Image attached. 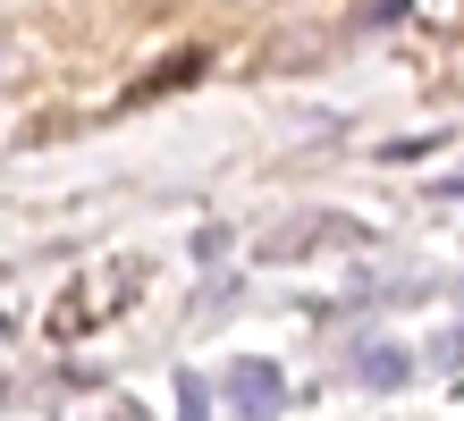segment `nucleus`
I'll return each mask as SVG.
<instances>
[{
  "label": "nucleus",
  "mask_w": 464,
  "mask_h": 421,
  "mask_svg": "<svg viewBox=\"0 0 464 421\" xmlns=\"http://www.w3.org/2000/svg\"><path fill=\"white\" fill-rule=\"evenodd\" d=\"M228 388H237V413H279V371H262V362H237L228 371Z\"/></svg>",
  "instance_id": "obj_1"
},
{
  "label": "nucleus",
  "mask_w": 464,
  "mask_h": 421,
  "mask_svg": "<svg viewBox=\"0 0 464 421\" xmlns=\"http://www.w3.org/2000/svg\"><path fill=\"white\" fill-rule=\"evenodd\" d=\"M389 9H397V0H363V17H389Z\"/></svg>",
  "instance_id": "obj_2"
}]
</instances>
